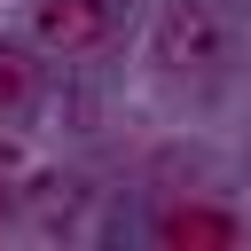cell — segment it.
Wrapping results in <instances>:
<instances>
[{"mask_svg": "<svg viewBox=\"0 0 251 251\" xmlns=\"http://www.w3.org/2000/svg\"><path fill=\"white\" fill-rule=\"evenodd\" d=\"M118 31V0H31V39L55 55H86Z\"/></svg>", "mask_w": 251, "mask_h": 251, "instance_id": "cell-2", "label": "cell"}, {"mask_svg": "<svg viewBox=\"0 0 251 251\" xmlns=\"http://www.w3.org/2000/svg\"><path fill=\"white\" fill-rule=\"evenodd\" d=\"M8 212H16V188H8V180H0V227H8Z\"/></svg>", "mask_w": 251, "mask_h": 251, "instance_id": "cell-5", "label": "cell"}, {"mask_svg": "<svg viewBox=\"0 0 251 251\" xmlns=\"http://www.w3.org/2000/svg\"><path fill=\"white\" fill-rule=\"evenodd\" d=\"M149 55H157V71H173V78H212V71L227 63V24H220V8H212V0H165V8H157V31H149Z\"/></svg>", "mask_w": 251, "mask_h": 251, "instance_id": "cell-1", "label": "cell"}, {"mask_svg": "<svg viewBox=\"0 0 251 251\" xmlns=\"http://www.w3.org/2000/svg\"><path fill=\"white\" fill-rule=\"evenodd\" d=\"M39 102V63L16 47V39H0V118H16V110H31Z\"/></svg>", "mask_w": 251, "mask_h": 251, "instance_id": "cell-4", "label": "cell"}, {"mask_svg": "<svg viewBox=\"0 0 251 251\" xmlns=\"http://www.w3.org/2000/svg\"><path fill=\"white\" fill-rule=\"evenodd\" d=\"M8 165H16V149H8V141H0V173H8Z\"/></svg>", "mask_w": 251, "mask_h": 251, "instance_id": "cell-6", "label": "cell"}, {"mask_svg": "<svg viewBox=\"0 0 251 251\" xmlns=\"http://www.w3.org/2000/svg\"><path fill=\"white\" fill-rule=\"evenodd\" d=\"M157 243H173V251H220V243H235V220L212 212V204H173V212H157Z\"/></svg>", "mask_w": 251, "mask_h": 251, "instance_id": "cell-3", "label": "cell"}]
</instances>
